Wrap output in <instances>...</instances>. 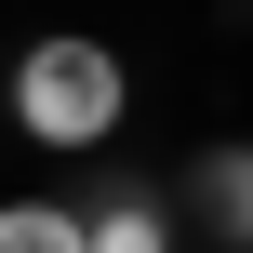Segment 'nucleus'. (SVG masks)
I'll return each mask as SVG.
<instances>
[{"label": "nucleus", "instance_id": "nucleus-2", "mask_svg": "<svg viewBox=\"0 0 253 253\" xmlns=\"http://www.w3.org/2000/svg\"><path fill=\"white\" fill-rule=\"evenodd\" d=\"M80 240L93 253H173V187H133V173L93 187V200H80Z\"/></svg>", "mask_w": 253, "mask_h": 253}, {"label": "nucleus", "instance_id": "nucleus-3", "mask_svg": "<svg viewBox=\"0 0 253 253\" xmlns=\"http://www.w3.org/2000/svg\"><path fill=\"white\" fill-rule=\"evenodd\" d=\"M187 213L213 227V240L253 253V147H200V173H187Z\"/></svg>", "mask_w": 253, "mask_h": 253}, {"label": "nucleus", "instance_id": "nucleus-4", "mask_svg": "<svg viewBox=\"0 0 253 253\" xmlns=\"http://www.w3.org/2000/svg\"><path fill=\"white\" fill-rule=\"evenodd\" d=\"M0 253H93L80 200H0Z\"/></svg>", "mask_w": 253, "mask_h": 253}, {"label": "nucleus", "instance_id": "nucleus-1", "mask_svg": "<svg viewBox=\"0 0 253 253\" xmlns=\"http://www.w3.org/2000/svg\"><path fill=\"white\" fill-rule=\"evenodd\" d=\"M120 107H133V80H120L107 40H40V53L13 67V120H27L40 147H107Z\"/></svg>", "mask_w": 253, "mask_h": 253}, {"label": "nucleus", "instance_id": "nucleus-5", "mask_svg": "<svg viewBox=\"0 0 253 253\" xmlns=\"http://www.w3.org/2000/svg\"><path fill=\"white\" fill-rule=\"evenodd\" d=\"M0 107H13V80H0Z\"/></svg>", "mask_w": 253, "mask_h": 253}]
</instances>
